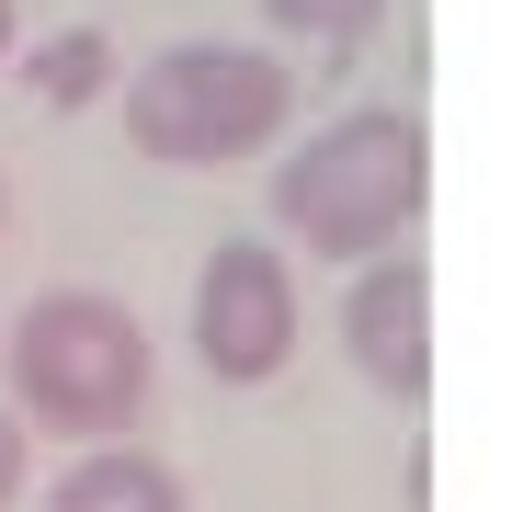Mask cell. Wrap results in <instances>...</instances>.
<instances>
[{"mask_svg":"<svg viewBox=\"0 0 512 512\" xmlns=\"http://www.w3.org/2000/svg\"><path fill=\"white\" fill-rule=\"evenodd\" d=\"M0 57H12V0H0Z\"/></svg>","mask_w":512,"mask_h":512,"instance_id":"obj_10","label":"cell"},{"mask_svg":"<svg viewBox=\"0 0 512 512\" xmlns=\"http://www.w3.org/2000/svg\"><path fill=\"white\" fill-rule=\"evenodd\" d=\"M23 490V410H0V501Z\"/></svg>","mask_w":512,"mask_h":512,"instance_id":"obj_9","label":"cell"},{"mask_svg":"<svg viewBox=\"0 0 512 512\" xmlns=\"http://www.w3.org/2000/svg\"><path fill=\"white\" fill-rule=\"evenodd\" d=\"M421 205H433V137H421V114H399V103H365V114H342V126H319L274 171V228L308 262L399 251L421 228Z\"/></svg>","mask_w":512,"mask_h":512,"instance_id":"obj_1","label":"cell"},{"mask_svg":"<svg viewBox=\"0 0 512 512\" xmlns=\"http://www.w3.org/2000/svg\"><path fill=\"white\" fill-rule=\"evenodd\" d=\"M46 512H183V478L160 456H137V444H103L46 490Z\"/></svg>","mask_w":512,"mask_h":512,"instance_id":"obj_6","label":"cell"},{"mask_svg":"<svg viewBox=\"0 0 512 512\" xmlns=\"http://www.w3.org/2000/svg\"><path fill=\"white\" fill-rule=\"evenodd\" d=\"M23 92H46L57 114L92 103V92H114V35H92V23H80V35H46L35 57H23Z\"/></svg>","mask_w":512,"mask_h":512,"instance_id":"obj_7","label":"cell"},{"mask_svg":"<svg viewBox=\"0 0 512 512\" xmlns=\"http://www.w3.org/2000/svg\"><path fill=\"white\" fill-rule=\"evenodd\" d=\"M262 12H274V35H296V46H365L376 23H387V0H262Z\"/></svg>","mask_w":512,"mask_h":512,"instance_id":"obj_8","label":"cell"},{"mask_svg":"<svg viewBox=\"0 0 512 512\" xmlns=\"http://www.w3.org/2000/svg\"><path fill=\"white\" fill-rule=\"evenodd\" d=\"M12 410L46 433H126L148 410V330L92 285H57L12 319Z\"/></svg>","mask_w":512,"mask_h":512,"instance_id":"obj_3","label":"cell"},{"mask_svg":"<svg viewBox=\"0 0 512 512\" xmlns=\"http://www.w3.org/2000/svg\"><path fill=\"white\" fill-rule=\"evenodd\" d=\"M194 353L217 387H274L296 353V274L262 239H217L194 274Z\"/></svg>","mask_w":512,"mask_h":512,"instance_id":"obj_4","label":"cell"},{"mask_svg":"<svg viewBox=\"0 0 512 512\" xmlns=\"http://www.w3.org/2000/svg\"><path fill=\"white\" fill-rule=\"evenodd\" d=\"M342 353L387 399H421L433 387V274L410 251H365V274L342 296Z\"/></svg>","mask_w":512,"mask_h":512,"instance_id":"obj_5","label":"cell"},{"mask_svg":"<svg viewBox=\"0 0 512 512\" xmlns=\"http://www.w3.org/2000/svg\"><path fill=\"white\" fill-rule=\"evenodd\" d=\"M285 114H296L285 57L217 46V35L160 46V57L126 80V137H137L160 171H228V160H251V148H274Z\"/></svg>","mask_w":512,"mask_h":512,"instance_id":"obj_2","label":"cell"}]
</instances>
